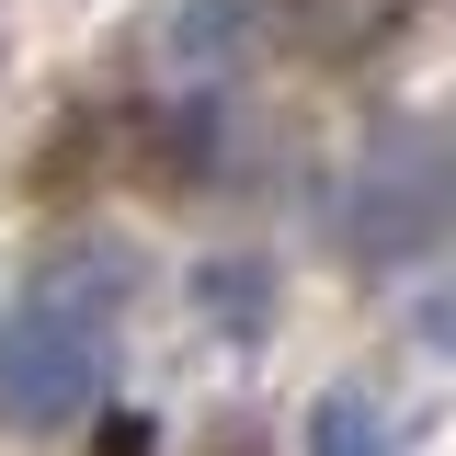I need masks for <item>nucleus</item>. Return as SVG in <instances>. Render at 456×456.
<instances>
[{
	"instance_id": "obj_5",
	"label": "nucleus",
	"mask_w": 456,
	"mask_h": 456,
	"mask_svg": "<svg viewBox=\"0 0 456 456\" xmlns=\"http://www.w3.org/2000/svg\"><path fill=\"white\" fill-rule=\"evenodd\" d=\"M308 456H411V434H399V411L377 388H320V411H308Z\"/></svg>"
},
{
	"instance_id": "obj_7",
	"label": "nucleus",
	"mask_w": 456,
	"mask_h": 456,
	"mask_svg": "<svg viewBox=\"0 0 456 456\" xmlns=\"http://www.w3.org/2000/svg\"><path fill=\"white\" fill-rule=\"evenodd\" d=\"M411 331H422V342H456V285L434 297V308H411Z\"/></svg>"
},
{
	"instance_id": "obj_2",
	"label": "nucleus",
	"mask_w": 456,
	"mask_h": 456,
	"mask_svg": "<svg viewBox=\"0 0 456 456\" xmlns=\"http://www.w3.org/2000/svg\"><path fill=\"white\" fill-rule=\"evenodd\" d=\"M331 240L365 274H399L434 240H456V126H388L331 183Z\"/></svg>"
},
{
	"instance_id": "obj_6",
	"label": "nucleus",
	"mask_w": 456,
	"mask_h": 456,
	"mask_svg": "<svg viewBox=\"0 0 456 456\" xmlns=\"http://www.w3.org/2000/svg\"><path fill=\"white\" fill-rule=\"evenodd\" d=\"M194 285H206V320H217V331H240V342L274 331V263H263V251H217Z\"/></svg>"
},
{
	"instance_id": "obj_4",
	"label": "nucleus",
	"mask_w": 456,
	"mask_h": 456,
	"mask_svg": "<svg viewBox=\"0 0 456 456\" xmlns=\"http://www.w3.org/2000/svg\"><path fill=\"white\" fill-rule=\"evenodd\" d=\"M411 12L422 0H285V35L320 57V69H342V57H377Z\"/></svg>"
},
{
	"instance_id": "obj_1",
	"label": "nucleus",
	"mask_w": 456,
	"mask_h": 456,
	"mask_svg": "<svg viewBox=\"0 0 456 456\" xmlns=\"http://www.w3.org/2000/svg\"><path fill=\"white\" fill-rule=\"evenodd\" d=\"M137 308V251L126 240H57L35 285L0 320V422L12 434H69L114 388V342Z\"/></svg>"
},
{
	"instance_id": "obj_3",
	"label": "nucleus",
	"mask_w": 456,
	"mask_h": 456,
	"mask_svg": "<svg viewBox=\"0 0 456 456\" xmlns=\"http://www.w3.org/2000/svg\"><path fill=\"white\" fill-rule=\"evenodd\" d=\"M263 46V0H149V69L160 80H228Z\"/></svg>"
}]
</instances>
